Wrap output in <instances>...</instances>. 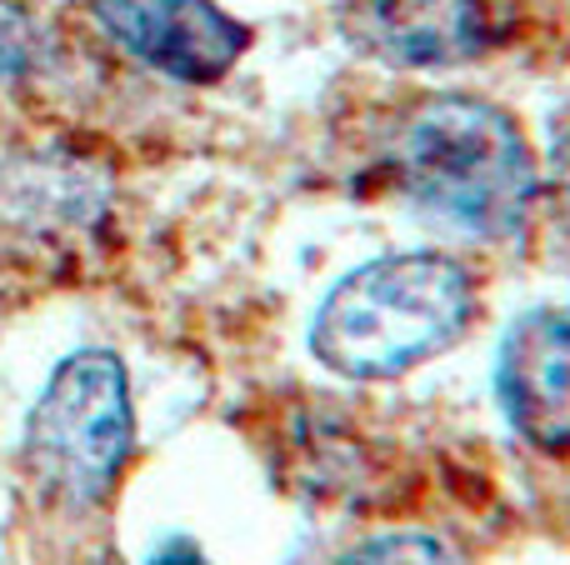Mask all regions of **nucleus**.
I'll list each match as a JSON object with an SVG mask.
<instances>
[{
  "instance_id": "3",
  "label": "nucleus",
  "mask_w": 570,
  "mask_h": 565,
  "mask_svg": "<svg viewBox=\"0 0 570 565\" xmlns=\"http://www.w3.org/2000/svg\"><path fill=\"white\" fill-rule=\"evenodd\" d=\"M136 450L130 380L110 350H76L46 380L26 420V460L60 500L96 506Z\"/></svg>"
},
{
  "instance_id": "6",
  "label": "nucleus",
  "mask_w": 570,
  "mask_h": 565,
  "mask_svg": "<svg viewBox=\"0 0 570 565\" xmlns=\"http://www.w3.org/2000/svg\"><path fill=\"white\" fill-rule=\"evenodd\" d=\"M495 390L515 436L570 450V306L531 310L505 330Z\"/></svg>"
},
{
  "instance_id": "8",
  "label": "nucleus",
  "mask_w": 570,
  "mask_h": 565,
  "mask_svg": "<svg viewBox=\"0 0 570 565\" xmlns=\"http://www.w3.org/2000/svg\"><path fill=\"white\" fill-rule=\"evenodd\" d=\"M40 60V30L20 6L0 0V86H16Z\"/></svg>"
},
{
  "instance_id": "7",
  "label": "nucleus",
  "mask_w": 570,
  "mask_h": 565,
  "mask_svg": "<svg viewBox=\"0 0 570 565\" xmlns=\"http://www.w3.org/2000/svg\"><path fill=\"white\" fill-rule=\"evenodd\" d=\"M335 565H461L451 546H441L435 536H421V531H401V536H381L365 541L361 551H351Z\"/></svg>"
},
{
  "instance_id": "5",
  "label": "nucleus",
  "mask_w": 570,
  "mask_h": 565,
  "mask_svg": "<svg viewBox=\"0 0 570 565\" xmlns=\"http://www.w3.org/2000/svg\"><path fill=\"white\" fill-rule=\"evenodd\" d=\"M511 10V0H361L345 30L385 66L451 70L505 46Z\"/></svg>"
},
{
  "instance_id": "4",
  "label": "nucleus",
  "mask_w": 570,
  "mask_h": 565,
  "mask_svg": "<svg viewBox=\"0 0 570 565\" xmlns=\"http://www.w3.org/2000/svg\"><path fill=\"white\" fill-rule=\"evenodd\" d=\"M86 10L140 66L186 86H216L250 46V30L216 0H86Z\"/></svg>"
},
{
  "instance_id": "1",
  "label": "nucleus",
  "mask_w": 570,
  "mask_h": 565,
  "mask_svg": "<svg viewBox=\"0 0 570 565\" xmlns=\"http://www.w3.org/2000/svg\"><path fill=\"white\" fill-rule=\"evenodd\" d=\"M471 320V270L435 250H411L351 270L315 310L311 350L345 380H391L451 350Z\"/></svg>"
},
{
  "instance_id": "10",
  "label": "nucleus",
  "mask_w": 570,
  "mask_h": 565,
  "mask_svg": "<svg viewBox=\"0 0 570 565\" xmlns=\"http://www.w3.org/2000/svg\"><path fill=\"white\" fill-rule=\"evenodd\" d=\"M150 565H206V556H200L190 541H170V546H160L156 556H150Z\"/></svg>"
},
{
  "instance_id": "2",
  "label": "nucleus",
  "mask_w": 570,
  "mask_h": 565,
  "mask_svg": "<svg viewBox=\"0 0 570 565\" xmlns=\"http://www.w3.org/2000/svg\"><path fill=\"white\" fill-rule=\"evenodd\" d=\"M391 166L415 206L475 236H515L541 180L515 116L481 96L421 100L395 136Z\"/></svg>"
},
{
  "instance_id": "9",
  "label": "nucleus",
  "mask_w": 570,
  "mask_h": 565,
  "mask_svg": "<svg viewBox=\"0 0 570 565\" xmlns=\"http://www.w3.org/2000/svg\"><path fill=\"white\" fill-rule=\"evenodd\" d=\"M551 176H556V196H561V206L570 216V130L561 136V146H556V156H551Z\"/></svg>"
}]
</instances>
